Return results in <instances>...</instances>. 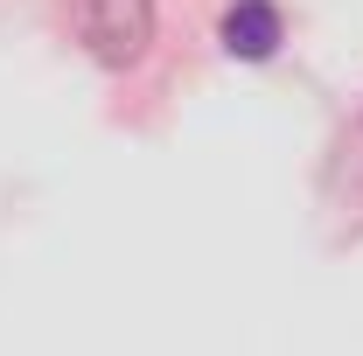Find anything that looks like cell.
<instances>
[{"label":"cell","mask_w":363,"mask_h":356,"mask_svg":"<svg viewBox=\"0 0 363 356\" xmlns=\"http://www.w3.org/2000/svg\"><path fill=\"white\" fill-rule=\"evenodd\" d=\"M70 21L105 70H133L154 43V0H70Z\"/></svg>","instance_id":"obj_1"},{"label":"cell","mask_w":363,"mask_h":356,"mask_svg":"<svg viewBox=\"0 0 363 356\" xmlns=\"http://www.w3.org/2000/svg\"><path fill=\"white\" fill-rule=\"evenodd\" d=\"M224 49L245 56V63H266L272 49H279V7L272 0H238L224 14Z\"/></svg>","instance_id":"obj_2"}]
</instances>
